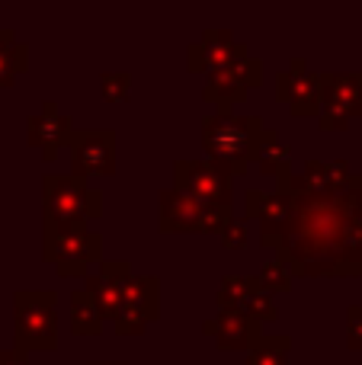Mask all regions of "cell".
Listing matches in <instances>:
<instances>
[{"mask_svg": "<svg viewBox=\"0 0 362 365\" xmlns=\"http://www.w3.org/2000/svg\"><path fill=\"white\" fill-rule=\"evenodd\" d=\"M289 199L282 225L260 227V244L279 253L292 276H362V177L343 195L276 189Z\"/></svg>", "mask_w": 362, "mask_h": 365, "instance_id": "6da1fadb", "label": "cell"}, {"mask_svg": "<svg viewBox=\"0 0 362 365\" xmlns=\"http://www.w3.org/2000/svg\"><path fill=\"white\" fill-rule=\"evenodd\" d=\"M260 135H263L260 115L215 113L202 119V145L205 154H209V164L228 180L247 173Z\"/></svg>", "mask_w": 362, "mask_h": 365, "instance_id": "7a4b0ae2", "label": "cell"}, {"mask_svg": "<svg viewBox=\"0 0 362 365\" xmlns=\"http://www.w3.org/2000/svg\"><path fill=\"white\" fill-rule=\"evenodd\" d=\"M58 346V295L16 292L13 295V349L23 356Z\"/></svg>", "mask_w": 362, "mask_h": 365, "instance_id": "3957f363", "label": "cell"}, {"mask_svg": "<svg viewBox=\"0 0 362 365\" xmlns=\"http://www.w3.org/2000/svg\"><path fill=\"white\" fill-rule=\"evenodd\" d=\"M45 259L55 263L61 279L87 276L90 266L100 263L103 240L87 227V221H71V225H45L42 237Z\"/></svg>", "mask_w": 362, "mask_h": 365, "instance_id": "277c9868", "label": "cell"}, {"mask_svg": "<svg viewBox=\"0 0 362 365\" xmlns=\"http://www.w3.org/2000/svg\"><path fill=\"white\" fill-rule=\"evenodd\" d=\"M42 202H45V225H71V221H93L100 218V189H90L81 177H42Z\"/></svg>", "mask_w": 362, "mask_h": 365, "instance_id": "5b68a950", "label": "cell"}, {"mask_svg": "<svg viewBox=\"0 0 362 365\" xmlns=\"http://www.w3.org/2000/svg\"><path fill=\"white\" fill-rule=\"evenodd\" d=\"M231 212L199 205L196 199L164 189L160 192V231L164 234H222L231 225Z\"/></svg>", "mask_w": 362, "mask_h": 365, "instance_id": "8992f818", "label": "cell"}, {"mask_svg": "<svg viewBox=\"0 0 362 365\" xmlns=\"http://www.w3.org/2000/svg\"><path fill=\"white\" fill-rule=\"evenodd\" d=\"M362 115V77L359 74H321L318 122L324 132H346Z\"/></svg>", "mask_w": 362, "mask_h": 365, "instance_id": "52a82bcc", "label": "cell"}, {"mask_svg": "<svg viewBox=\"0 0 362 365\" xmlns=\"http://www.w3.org/2000/svg\"><path fill=\"white\" fill-rule=\"evenodd\" d=\"M160 317V279L154 276H128L122 282V302L115 314V334L119 336H138L145 327Z\"/></svg>", "mask_w": 362, "mask_h": 365, "instance_id": "ba28073f", "label": "cell"}, {"mask_svg": "<svg viewBox=\"0 0 362 365\" xmlns=\"http://www.w3.org/2000/svg\"><path fill=\"white\" fill-rule=\"evenodd\" d=\"M173 189L196 199L199 205L231 212V182L209 160H177L173 164Z\"/></svg>", "mask_w": 362, "mask_h": 365, "instance_id": "9c48e42d", "label": "cell"}, {"mask_svg": "<svg viewBox=\"0 0 362 365\" xmlns=\"http://www.w3.org/2000/svg\"><path fill=\"white\" fill-rule=\"evenodd\" d=\"M74 177H113L115 173V132H71L68 145Z\"/></svg>", "mask_w": 362, "mask_h": 365, "instance_id": "30bf717a", "label": "cell"}, {"mask_svg": "<svg viewBox=\"0 0 362 365\" xmlns=\"http://www.w3.org/2000/svg\"><path fill=\"white\" fill-rule=\"evenodd\" d=\"M260 81H263V61L247 55L237 64H228V68L209 74L202 96L209 103H215L218 113H231V103H241L250 90L260 87Z\"/></svg>", "mask_w": 362, "mask_h": 365, "instance_id": "8fae6325", "label": "cell"}, {"mask_svg": "<svg viewBox=\"0 0 362 365\" xmlns=\"http://www.w3.org/2000/svg\"><path fill=\"white\" fill-rule=\"evenodd\" d=\"M353 182H356V173H350L346 160H308L301 177L289 173V177L279 180V189L318 195V199H333V195H343Z\"/></svg>", "mask_w": 362, "mask_h": 365, "instance_id": "7c38bea8", "label": "cell"}, {"mask_svg": "<svg viewBox=\"0 0 362 365\" xmlns=\"http://www.w3.org/2000/svg\"><path fill=\"white\" fill-rule=\"evenodd\" d=\"M276 96L289 106V113L305 119V115H318L321 109V74H311L305 58H295L289 71L276 77Z\"/></svg>", "mask_w": 362, "mask_h": 365, "instance_id": "4fadbf2b", "label": "cell"}, {"mask_svg": "<svg viewBox=\"0 0 362 365\" xmlns=\"http://www.w3.org/2000/svg\"><path fill=\"white\" fill-rule=\"evenodd\" d=\"M218 311H241L260 324L276 321V304L254 276H228L215 295Z\"/></svg>", "mask_w": 362, "mask_h": 365, "instance_id": "5bb4252c", "label": "cell"}, {"mask_svg": "<svg viewBox=\"0 0 362 365\" xmlns=\"http://www.w3.org/2000/svg\"><path fill=\"white\" fill-rule=\"evenodd\" d=\"M241 58H247V45L234 42V36H231L228 29H209V32H202L199 42L190 45V51H186V68H190L192 74H202V71L215 74V71L228 68V64H237Z\"/></svg>", "mask_w": 362, "mask_h": 365, "instance_id": "9a60e30c", "label": "cell"}, {"mask_svg": "<svg viewBox=\"0 0 362 365\" xmlns=\"http://www.w3.org/2000/svg\"><path fill=\"white\" fill-rule=\"evenodd\" d=\"M71 132H74L71 115H64L51 100H45L42 109H38L36 115H29V122H26V141L42 151L45 164H51V160L58 158V151L68 145Z\"/></svg>", "mask_w": 362, "mask_h": 365, "instance_id": "2e32d148", "label": "cell"}, {"mask_svg": "<svg viewBox=\"0 0 362 365\" xmlns=\"http://www.w3.org/2000/svg\"><path fill=\"white\" fill-rule=\"evenodd\" d=\"M132 276L128 263L122 259H100V272L87 276L83 289L93 298V308L100 314V321H115L119 314V302H122V282Z\"/></svg>", "mask_w": 362, "mask_h": 365, "instance_id": "e0dca14e", "label": "cell"}, {"mask_svg": "<svg viewBox=\"0 0 362 365\" xmlns=\"http://www.w3.org/2000/svg\"><path fill=\"white\" fill-rule=\"evenodd\" d=\"M205 336L218 343V349H254L263 336V324L241 311H218L212 321L202 324Z\"/></svg>", "mask_w": 362, "mask_h": 365, "instance_id": "ac0fdd59", "label": "cell"}, {"mask_svg": "<svg viewBox=\"0 0 362 365\" xmlns=\"http://www.w3.org/2000/svg\"><path fill=\"white\" fill-rule=\"evenodd\" d=\"M260 164V170L267 173V177H289V164H292V151H289V145H282L279 138H276V132H269V128H263L260 141H257L254 148V158Z\"/></svg>", "mask_w": 362, "mask_h": 365, "instance_id": "d6986e66", "label": "cell"}, {"mask_svg": "<svg viewBox=\"0 0 362 365\" xmlns=\"http://www.w3.org/2000/svg\"><path fill=\"white\" fill-rule=\"evenodd\" d=\"M26 64H29L26 45L16 42V36L10 29H0V93L16 83V77L26 71Z\"/></svg>", "mask_w": 362, "mask_h": 365, "instance_id": "ffe728a7", "label": "cell"}, {"mask_svg": "<svg viewBox=\"0 0 362 365\" xmlns=\"http://www.w3.org/2000/svg\"><path fill=\"white\" fill-rule=\"evenodd\" d=\"M71 330H74V336H96L103 330V321L87 289L71 292Z\"/></svg>", "mask_w": 362, "mask_h": 365, "instance_id": "44dd1931", "label": "cell"}, {"mask_svg": "<svg viewBox=\"0 0 362 365\" xmlns=\"http://www.w3.org/2000/svg\"><path fill=\"white\" fill-rule=\"evenodd\" d=\"M289 336H260V343L247 353V365H289Z\"/></svg>", "mask_w": 362, "mask_h": 365, "instance_id": "7402d4cb", "label": "cell"}, {"mask_svg": "<svg viewBox=\"0 0 362 365\" xmlns=\"http://www.w3.org/2000/svg\"><path fill=\"white\" fill-rule=\"evenodd\" d=\"M257 282L263 285V292H267L269 298L279 295V292H289L292 289V272H289V266L282 263L279 257L269 259V263H263L260 276H257Z\"/></svg>", "mask_w": 362, "mask_h": 365, "instance_id": "603a6c76", "label": "cell"}, {"mask_svg": "<svg viewBox=\"0 0 362 365\" xmlns=\"http://www.w3.org/2000/svg\"><path fill=\"white\" fill-rule=\"evenodd\" d=\"M128 90H132V77H128V74H103L100 93L106 96V100L122 103V100L128 96Z\"/></svg>", "mask_w": 362, "mask_h": 365, "instance_id": "cb8c5ba5", "label": "cell"}, {"mask_svg": "<svg viewBox=\"0 0 362 365\" xmlns=\"http://www.w3.org/2000/svg\"><path fill=\"white\" fill-rule=\"evenodd\" d=\"M346 343L350 349H362V308L353 304L350 314H346Z\"/></svg>", "mask_w": 362, "mask_h": 365, "instance_id": "d4e9b609", "label": "cell"}, {"mask_svg": "<svg viewBox=\"0 0 362 365\" xmlns=\"http://www.w3.org/2000/svg\"><path fill=\"white\" fill-rule=\"evenodd\" d=\"M244 244H247V227H244V221H231L222 231V247L224 250H241Z\"/></svg>", "mask_w": 362, "mask_h": 365, "instance_id": "484cf974", "label": "cell"}, {"mask_svg": "<svg viewBox=\"0 0 362 365\" xmlns=\"http://www.w3.org/2000/svg\"><path fill=\"white\" fill-rule=\"evenodd\" d=\"M0 365H26V356L16 349H0Z\"/></svg>", "mask_w": 362, "mask_h": 365, "instance_id": "4316f807", "label": "cell"}, {"mask_svg": "<svg viewBox=\"0 0 362 365\" xmlns=\"http://www.w3.org/2000/svg\"><path fill=\"white\" fill-rule=\"evenodd\" d=\"M90 365H103V362H90ZM106 365H113V362H106Z\"/></svg>", "mask_w": 362, "mask_h": 365, "instance_id": "83f0119b", "label": "cell"}, {"mask_svg": "<svg viewBox=\"0 0 362 365\" xmlns=\"http://www.w3.org/2000/svg\"><path fill=\"white\" fill-rule=\"evenodd\" d=\"M359 205H362V199H359Z\"/></svg>", "mask_w": 362, "mask_h": 365, "instance_id": "f1b7e54d", "label": "cell"}, {"mask_svg": "<svg viewBox=\"0 0 362 365\" xmlns=\"http://www.w3.org/2000/svg\"><path fill=\"white\" fill-rule=\"evenodd\" d=\"M359 77H362V74H359Z\"/></svg>", "mask_w": 362, "mask_h": 365, "instance_id": "f546056e", "label": "cell"}]
</instances>
